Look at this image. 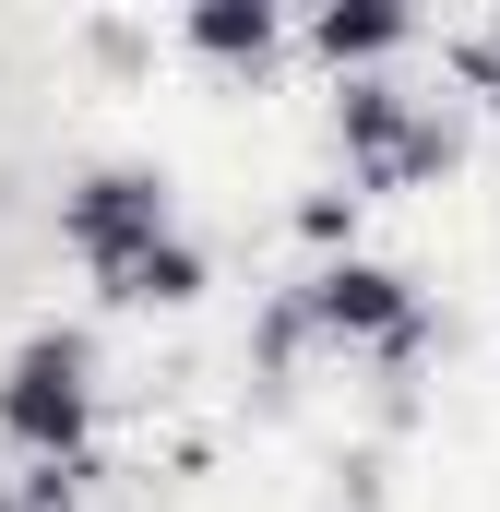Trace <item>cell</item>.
Returning <instances> with one entry per match:
<instances>
[{"mask_svg":"<svg viewBox=\"0 0 500 512\" xmlns=\"http://www.w3.org/2000/svg\"><path fill=\"white\" fill-rule=\"evenodd\" d=\"M0 441L24 465H84V441H96V334L84 322H36L0 358Z\"/></svg>","mask_w":500,"mask_h":512,"instance_id":"obj_1","label":"cell"},{"mask_svg":"<svg viewBox=\"0 0 500 512\" xmlns=\"http://www.w3.org/2000/svg\"><path fill=\"white\" fill-rule=\"evenodd\" d=\"M167 239H179V179L143 167V155H108V167H84V179L60 191V251L84 262L96 286L131 274L143 251H167Z\"/></svg>","mask_w":500,"mask_h":512,"instance_id":"obj_2","label":"cell"},{"mask_svg":"<svg viewBox=\"0 0 500 512\" xmlns=\"http://www.w3.org/2000/svg\"><path fill=\"white\" fill-rule=\"evenodd\" d=\"M334 143H346V167H358V203H370V191H417V179H441V167L465 155L453 108H429V96H405V84H334Z\"/></svg>","mask_w":500,"mask_h":512,"instance_id":"obj_3","label":"cell"},{"mask_svg":"<svg viewBox=\"0 0 500 512\" xmlns=\"http://www.w3.org/2000/svg\"><path fill=\"white\" fill-rule=\"evenodd\" d=\"M298 298H310V334H322V346H358V358H381V370H417V358H429V310H417V286H405L393 262H370V251L310 262Z\"/></svg>","mask_w":500,"mask_h":512,"instance_id":"obj_4","label":"cell"},{"mask_svg":"<svg viewBox=\"0 0 500 512\" xmlns=\"http://www.w3.org/2000/svg\"><path fill=\"white\" fill-rule=\"evenodd\" d=\"M417 36V12H393V0H334V12H310V60L334 72V84H370V60H393Z\"/></svg>","mask_w":500,"mask_h":512,"instance_id":"obj_5","label":"cell"},{"mask_svg":"<svg viewBox=\"0 0 500 512\" xmlns=\"http://www.w3.org/2000/svg\"><path fill=\"white\" fill-rule=\"evenodd\" d=\"M179 48L215 60V72H262V60L286 48V12H274V0H191V12H179Z\"/></svg>","mask_w":500,"mask_h":512,"instance_id":"obj_6","label":"cell"},{"mask_svg":"<svg viewBox=\"0 0 500 512\" xmlns=\"http://www.w3.org/2000/svg\"><path fill=\"white\" fill-rule=\"evenodd\" d=\"M203 286H215V262H203V239H191V227H179L167 251H143L131 274H108V298H120V310H191Z\"/></svg>","mask_w":500,"mask_h":512,"instance_id":"obj_7","label":"cell"},{"mask_svg":"<svg viewBox=\"0 0 500 512\" xmlns=\"http://www.w3.org/2000/svg\"><path fill=\"white\" fill-rule=\"evenodd\" d=\"M298 346H322V334H310V298H298V286H274V298H262V334H250V382H286V370H298Z\"/></svg>","mask_w":500,"mask_h":512,"instance_id":"obj_8","label":"cell"},{"mask_svg":"<svg viewBox=\"0 0 500 512\" xmlns=\"http://www.w3.org/2000/svg\"><path fill=\"white\" fill-rule=\"evenodd\" d=\"M298 239H310L322 262H346L358 251V191H298Z\"/></svg>","mask_w":500,"mask_h":512,"instance_id":"obj_9","label":"cell"},{"mask_svg":"<svg viewBox=\"0 0 500 512\" xmlns=\"http://www.w3.org/2000/svg\"><path fill=\"white\" fill-rule=\"evenodd\" d=\"M84 489H96V453H84V465H24V477H12L24 512H84Z\"/></svg>","mask_w":500,"mask_h":512,"instance_id":"obj_10","label":"cell"},{"mask_svg":"<svg viewBox=\"0 0 500 512\" xmlns=\"http://www.w3.org/2000/svg\"><path fill=\"white\" fill-rule=\"evenodd\" d=\"M0 512H24V501H12V489H0Z\"/></svg>","mask_w":500,"mask_h":512,"instance_id":"obj_11","label":"cell"}]
</instances>
